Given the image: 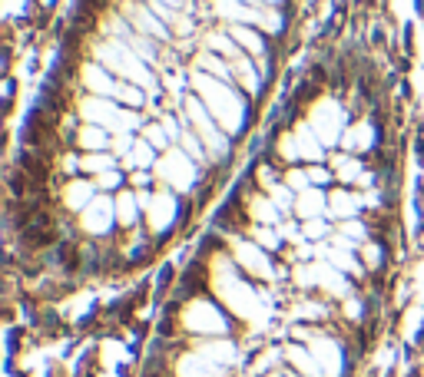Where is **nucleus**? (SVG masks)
<instances>
[{"instance_id": "obj_1", "label": "nucleus", "mask_w": 424, "mask_h": 377, "mask_svg": "<svg viewBox=\"0 0 424 377\" xmlns=\"http://www.w3.org/2000/svg\"><path fill=\"white\" fill-rule=\"evenodd\" d=\"M189 87H193V93L206 103L212 119H216L229 136H239L242 126H246V99H242L239 89L232 87V83H226V80L199 73V70H193Z\"/></svg>"}, {"instance_id": "obj_2", "label": "nucleus", "mask_w": 424, "mask_h": 377, "mask_svg": "<svg viewBox=\"0 0 424 377\" xmlns=\"http://www.w3.org/2000/svg\"><path fill=\"white\" fill-rule=\"evenodd\" d=\"M93 60L103 63L109 73H116L120 80H130V83L143 87L146 93H156V87H159V83H156V73H152V66L146 63V60H143L126 40H113V37H107L103 44L93 47Z\"/></svg>"}, {"instance_id": "obj_3", "label": "nucleus", "mask_w": 424, "mask_h": 377, "mask_svg": "<svg viewBox=\"0 0 424 377\" xmlns=\"http://www.w3.org/2000/svg\"><path fill=\"white\" fill-rule=\"evenodd\" d=\"M76 116L83 119V123H93V126H103V130H109L113 136L116 132H136L146 126L140 116V109H130V106H120L116 99H107V97H93V93H87V97L76 103Z\"/></svg>"}, {"instance_id": "obj_4", "label": "nucleus", "mask_w": 424, "mask_h": 377, "mask_svg": "<svg viewBox=\"0 0 424 377\" xmlns=\"http://www.w3.org/2000/svg\"><path fill=\"white\" fill-rule=\"evenodd\" d=\"M179 116H183V123L189 126V130H196L199 136H202V142H206V152H209V162H212V159H216V162L226 159L229 146H232V136H229V132L219 126L216 119H212L209 106L196 97V93H189V97L183 99Z\"/></svg>"}, {"instance_id": "obj_5", "label": "nucleus", "mask_w": 424, "mask_h": 377, "mask_svg": "<svg viewBox=\"0 0 424 377\" xmlns=\"http://www.w3.org/2000/svg\"><path fill=\"white\" fill-rule=\"evenodd\" d=\"M152 175H156V183L173 189L176 195L189 192V189L199 183V162L193 159L183 146H173V149L159 152V159L152 166Z\"/></svg>"}, {"instance_id": "obj_6", "label": "nucleus", "mask_w": 424, "mask_h": 377, "mask_svg": "<svg viewBox=\"0 0 424 377\" xmlns=\"http://www.w3.org/2000/svg\"><path fill=\"white\" fill-rule=\"evenodd\" d=\"M216 291H219V298H222L232 311L239 314V318H252V314L259 311V298H255V291H252L246 281H239V275H236V261L219 259V265H216Z\"/></svg>"}, {"instance_id": "obj_7", "label": "nucleus", "mask_w": 424, "mask_h": 377, "mask_svg": "<svg viewBox=\"0 0 424 377\" xmlns=\"http://www.w3.org/2000/svg\"><path fill=\"white\" fill-rule=\"evenodd\" d=\"M312 130H315V136L328 146H338L341 142V136H345V130H349V113H345V106L338 103V99H315L312 103V109H308V119H305Z\"/></svg>"}, {"instance_id": "obj_8", "label": "nucleus", "mask_w": 424, "mask_h": 377, "mask_svg": "<svg viewBox=\"0 0 424 377\" xmlns=\"http://www.w3.org/2000/svg\"><path fill=\"white\" fill-rule=\"evenodd\" d=\"M183 328L193 334H202V338H226L229 334V318L222 314L216 302L209 298H193L183 311Z\"/></svg>"}, {"instance_id": "obj_9", "label": "nucleus", "mask_w": 424, "mask_h": 377, "mask_svg": "<svg viewBox=\"0 0 424 377\" xmlns=\"http://www.w3.org/2000/svg\"><path fill=\"white\" fill-rule=\"evenodd\" d=\"M76 222H80V232H83V235L107 238L109 232H113V225H116V195L99 192L97 199L76 216Z\"/></svg>"}, {"instance_id": "obj_10", "label": "nucleus", "mask_w": 424, "mask_h": 377, "mask_svg": "<svg viewBox=\"0 0 424 377\" xmlns=\"http://www.w3.org/2000/svg\"><path fill=\"white\" fill-rule=\"evenodd\" d=\"M298 334L308 338V347H312L322 374L341 377V371H345V354H341V345H338L335 338H328V334H305V331H298Z\"/></svg>"}, {"instance_id": "obj_11", "label": "nucleus", "mask_w": 424, "mask_h": 377, "mask_svg": "<svg viewBox=\"0 0 424 377\" xmlns=\"http://www.w3.org/2000/svg\"><path fill=\"white\" fill-rule=\"evenodd\" d=\"M123 17H126L133 30L143 33V37H152V40H169V37H173V30L152 13L150 4H133V0H126V4H123Z\"/></svg>"}, {"instance_id": "obj_12", "label": "nucleus", "mask_w": 424, "mask_h": 377, "mask_svg": "<svg viewBox=\"0 0 424 377\" xmlns=\"http://www.w3.org/2000/svg\"><path fill=\"white\" fill-rule=\"evenodd\" d=\"M232 261L246 268L249 275L255 278H272V261H269V252L259 245V242H252V238H239L236 245H232Z\"/></svg>"}, {"instance_id": "obj_13", "label": "nucleus", "mask_w": 424, "mask_h": 377, "mask_svg": "<svg viewBox=\"0 0 424 377\" xmlns=\"http://www.w3.org/2000/svg\"><path fill=\"white\" fill-rule=\"evenodd\" d=\"M146 218H150V228L156 232V235L173 225L176 218H179V199H176L173 189H166V185H159V189H156V195H152V205L146 209Z\"/></svg>"}, {"instance_id": "obj_14", "label": "nucleus", "mask_w": 424, "mask_h": 377, "mask_svg": "<svg viewBox=\"0 0 424 377\" xmlns=\"http://www.w3.org/2000/svg\"><path fill=\"white\" fill-rule=\"evenodd\" d=\"M80 83H83V89L93 93V97L113 99V97H116V87H120V76L109 73L107 66L97 63V60H90V63L80 66Z\"/></svg>"}, {"instance_id": "obj_15", "label": "nucleus", "mask_w": 424, "mask_h": 377, "mask_svg": "<svg viewBox=\"0 0 424 377\" xmlns=\"http://www.w3.org/2000/svg\"><path fill=\"white\" fill-rule=\"evenodd\" d=\"M99 195L97 183L90 179V175H70L63 183V192H60V202H63V209H70L73 216H80L83 209H87L93 199Z\"/></svg>"}, {"instance_id": "obj_16", "label": "nucleus", "mask_w": 424, "mask_h": 377, "mask_svg": "<svg viewBox=\"0 0 424 377\" xmlns=\"http://www.w3.org/2000/svg\"><path fill=\"white\" fill-rule=\"evenodd\" d=\"M229 66H232V83H236L246 97H259L262 70H259V63H255V56L242 54V56H236V60H229Z\"/></svg>"}, {"instance_id": "obj_17", "label": "nucleus", "mask_w": 424, "mask_h": 377, "mask_svg": "<svg viewBox=\"0 0 424 377\" xmlns=\"http://www.w3.org/2000/svg\"><path fill=\"white\" fill-rule=\"evenodd\" d=\"M365 209V195L351 192V189H332L328 192V216L332 222H349V218H358V212Z\"/></svg>"}, {"instance_id": "obj_18", "label": "nucleus", "mask_w": 424, "mask_h": 377, "mask_svg": "<svg viewBox=\"0 0 424 377\" xmlns=\"http://www.w3.org/2000/svg\"><path fill=\"white\" fill-rule=\"evenodd\" d=\"M378 142V132H375V123L368 119H358V123H351L341 142H338V149L341 152H351V156H361V152H368L371 146Z\"/></svg>"}, {"instance_id": "obj_19", "label": "nucleus", "mask_w": 424, "mask_h": 377, "mask_svg": "<svg viewBox=\"0 0 424 377\" xmlns=\"http://www.w3.org/2000/svg\"><path fill=\"white\" fill-rule=\"evenodd\" d=\"M229 367L209 361L202 351H189L176 361V377H226Z\"/></svg>"}, {"instance_id": "obj_20", "label": "nucleus", "mask_w": 424, "mask_h": 377, "mask_svg": "<svg viewBox=\"0 0 424 377\" xmlns=\"http://www.w3.org/2000/svg\"><path fill=\"white\" fill-rule=\"evenodd\" d=\"M325 216H328V192L325 189L312 185V189H305V192L295 195V218L308 222V218H325Z\"/></svg>"}, {"instance_id": "obj_21", "label": "nucleus", "mask_w": 424, "mask_h": 377, "mask_svg": "<svg viewBox=\"0 0 424 377\" xmlns=\"http://www.w3.org/2000/svg\"><path fill=\"white\" fill-rule=\"evenodd\" d=\"M292 132H295V142H298V156H302V162H308V166H322V162L328 159L325 142L318 140L315 130H312L308 123H298Z\"/></svg>"}, {"instance_id": "obj_22", "label": "nucleus", "mask_w": 424, "mask_h": 377, "mask_svg": "<svg viewBox=\"0 0 424 377\" xmlns=\"http://www.w3.org/2000/svg\"><path fill=\"white\" fill-rule=\"evenodd\" d=\"M226 30L232 33V40L239 44L242 54L255 56V60H262V56H265V37H262L259 27H252V23H229Z\"/></svg>"}, {"instance_id": "obj_23", "label": "nucleus", "mask_w": 424, "mask_h": 377, "mask_svg": "<svg viewBox=\"0 0 424 377\" xmlns=\"http://www.w3.org/2000/svg\"><path fill=\"white\" fill-rule=\"evenodd\" d=\"M73 142L80 152H109L113 132L103 130V126H93V123H83V126L73 132Z\"/></svg>"}, {"instance_id": "obj_24", "label": "nucleus", "mask_w": 424, "mask_h": 377, "mask_svg": "<svg viewBox=\"0 0 424 377\" xmlns=\"http://www.w3.org/2000/svg\"><path fill=\"white\" fill-rule=\"evenodd\" d=\"M196 351H202L209 361H216V364H222V367L239 364V357H242V351L236 347V341H229V338H209V341H199Z\"/></svg>"}, {"instance_id": "obj_25", "label": "nucleus", "mask_w": 424, "mask_h": 377, "mask_svg": "<svg viewBox=\"0 0 424 377\" xmlns=\"http://www.w3.org/2000/svg\"><path fill=\"white\" fill-rule=\"evenodd\" d=\"M285 361L295 367V374H302V377H325L308 345H289V347H285Z\"/></svg>"}, {"instance_id": "obj_26", "label": "nucleus", "mask_w": 424, "mask_h": 377, "mask_svg": "<svg viewBox=\"0 0 424 377\" xmlns=\"http://www.w3.org/2000/svg\"><path fill=\"white\" fill-rule=\"evenodd\" d=\"M143 216V205L136 199V189H120L116 192V225L120 228H133Z\"/></svg>"}, {"instance_id": "obj_27", "label": "nucleus", "mask_w": 424, "mask_h": 377, "mask_svg": "<svg viewBox=\"0 0 424 377\" xmlns=\"http://www.w3.org/2000/svg\"><path fill=\"white\" fill-rule=\"evenodd\" d=\"M156 159H159V152L152 149L143 136H136V146H133V152L126 156V159H120V169H123V173H136V169H150V173H152Z\"/></svg>"}, {"instance_id": "obj_28", "label": "nucleus", "mask_w": 424, "mask_h": 377, "mask_svg": "<svg viewBox=\"0 0 424 377\" xmlns=\"http://www.w3.org/2000/svg\"><path fill=\"white\" fill-rule=\"evenodd\" d=\"M332 173H335V183H345V185H355L358 183V175L365 173V166H361V156H351V152H338L332 156Z\"/></svg>"}, {"instance_id": "obj_29", "label": "nucleus", "mask_w": 424, "mask_h": 377, "mask_svg": "<svg viewBox=\"0 0 424 377\" xmlns=\"http://www.w3.org/2000/svg\"><path fill=\"white\" fill-rule=\"evenodd\" d=\"M193 70L232 83V66H229V60H226V56H219V54H212V50H199L196 60H193Z\"/></svg>"}, {"instance_id": "obj_30", "label": "nucleus", "mask_w": 424, "mask_h": 377, "mask_svg": "<svg viewBox=\"0 0 424 377\" xmlns=\"http://www.w3.org/2000/svg\"><path fill=\"white\" fill-rule=\"evenodd\" d=\"M249 212L252 218H255V225H272L279 228L282 225V209L272 202V195H255V199H249Z\"/></svg>"}, {"instance_id": "obj_31", "label": "nucleus", "mask_w": 424, "mask_h": 377, "mask_svg": "<svg viewBox=\"0 0 424 377\" xmlns=\"http://www.w3.org/2000/svg\"><path fill=\"white\" fill-rule=\"evenodd\" d=\"M113 169H120V159H116L113 152H83V156H80V175L97 179V175L113 173Z\"/></svg>"}, {"instance_id": "obj_32", "label": "nucleus", "mask_w": 424, "mask_h": 377, "mask_svg": "<svg viewBox=\"0 0 424 377\" xmlns=\"http://www.w3.org/2000/svg\"><path fill=\"white\" fill-rule=\"evenodd\" d=\"M202 44H206V50H212V54L226 56V60H236V56H242L239 44L232 40V33L229 30H209L206 37H202Z\"/></svg>"}, {"instance_id": "obj_33", "label": "nucleus", "mask_w": 424, "mask_h": 377, "mask_svg": "<svg viewBox=\"0 0 424 377\" xmlns=\"http://www.w3.org/2000/svg\"><path fill=\"white\" fill-rule=\"evenodd\" d=\"M116 103L120 106H130V109H143L146 103H150V93L143 87H136V83H130V80H120V87H116Z\"/></svg>"}, {"instance_id": "obj_34", "label": "nucleus", "mask_w": 424, "mask_h": 377, "mask_svg": "<svg viewBox=\"0 0 424 377\" xmlns=\"http://www.w3.org/2000/svg\"><path fill=\"white\" fill-rule=\"evenodd\" d=\"M140 136L146 142H150L156 152H166V149H173V140H169V132H166V126H163V119H150L146 126L140 130Z\"/></svg>"}, {"instance_id": "obj_35", "label": "nucleus", "mask_w": 424, "mask_h": 377, "mask_svg": "<svg viewBox=\"0 0 424 377\" xmlns=\"http://www.w3.org/2000/svg\"><path fill=\"white\" fill-rule=\"evenodd\" d=\"M126 44H130L133 50H136V54H140L150 66L159 63V40H152V37H143V33H133Z\"/></svg>"}, {"instance_id": "obj_36", "label": "nucleus", "mask_w": 424, "mask_h": 377, "mask_svg": "<svg viewBox=\"0 0 424 377\" xmlns=\"http://www.w3.org/2000/svg\"><path fill=\"white\" fill-rule=\"evenodd\" d=\"M335 235H341L345 242H351V245H365L368 242V228H365V222L361 218H349V222H338V232Z\"/></svg>"}, {"instance_id": "obj_37", "label": "nucleus", "mask_w": 424, "mask_h": 377, "mask_svg": "<svg viewBox=\"0 0 424 377\" xmlns=\"http://www.w3.org/2000/svg\"><path fill=\"white\" fill-rule=\"evenodd\" d=\"M275 156L282 162H289V166H295V162H302V156H298V142H295V132L285 130L279 140H275Z\"/></svg>"}, {"instance_id": "obj_38", "label": "nucleus", "mask_w": 424, "mask_h": 377, "mask_svg": "<svg viewBox=\"0 0 424 377\" xmlns=\"http://www.w3.org/2000/svg\"><path fill=\"white\" fill-rule=\"evenodd\" d=\"M179 146H183V149L189 152V156H193V159H196L199 166H202V162H209L206 142H202V136H199L196 130H189V126H186V132H183V140H179Z\"/></svg>"}, {"instance_id": "obj_39", "label": "nucleus", "mask_w": 424, "mask_h": 377, "mask_svg": "<svg viewBox=\"0 0 424 377\" xmlns=\"http://www.w3.org/2000/svg\"><path fill=\"white\" fill-rule=\"evenodd\" d=\"M259 30H265L269 37L272 33H282L285 20H282V11L279 7H265V4H259V23H255Z\"/></svg>"}, {"instance_id": "obj_40", "label": "nucleus", "mask_w": 424, "mask_h": 377, "mask_svg": "<svg viewBox=\"0 0 424 377\" xmlns=\"http://www.w3.org/2000/svg\"><path fill=\"white\" fill-rule=\"evenodd\" d=\"M302 235L318 245V242H328L335 232H332V225H328V218H308V222H302Z\"/></svg>"}, {"instance_id": "obj_41", "label": "nucleus", "mask_w": 424, "mask_h": 377, "mask_svg": "<svg viewBox=\"0 0 424 377\" xmlns=\"http://www.w3.org/2000/svg\"><path fill=\"white\" fill-rule=\"evenodd\" d=\"M252 242H259L265 252H275V248L282 245L285 238H282V232H279V228H272V225H255V228H252Z\"/></svg>"}, {"instance_id": "obj_42", "label": "nucleus", "mask_w": 424, "mask_h": 377, "mask_svg": "<svg viewBox=\"0 0 424 377\" xmlns=\"http://www.w3.org/2000/svg\"><path fill=\"white\" fill-rule=\"evenodd\" d=\"M265 195H272V202L282 209V216H295V192L285 183H275Z\"/></svg>"}, {"instance_id": "obj_43", "label": "nucleus", "mask_w": 424, "mask_h": 377, "mask_svg": "<svg viewBox=\"0 0 424 377\" xmlns=\"http://www.w3.org/2000/svg\"><path fill=\"white\" fill-rule=\"evenodd\" d=\"M282 183L292 189L295 195L298 192H305V189H312V179H308V169H298V166H292L289 173L282 175Z\"/></svg>"}, {"instance_id": "obj_44", "label": "nucleus", "mask_w": 424, "mask_h": 377, "mask_svg": "<svg viewBox=\"0 0 424 377\" xmlns=\"http://www.w3.org/2000/svg\"><path fill=\"white\" fill-rule=\"evenodd\" d=\"M93 183H97V189H99V192H120V189H123V183H126V175H123V169H113V173H103V175H97Z\"/></svg>"}, {"instance_id": "obj_45", "label": "nucleus", "mask_w": 424, "mask_h": 377, "mask_svg": "<svg viewBox=\"0 0 424 377\" xmlns=\"http://www.w3.org/2000/svg\"><path fill=\"white\" fill-rule=\"evenodd\" d=\"M133 146H136V136H133V132H116L113 142H109V152H113L116 159H126L133 152Z\"/></svg>"}, {"instance_id": "obj_46", "label": "nucleus", "mask_w": 424, "mask_h": 377, "mask_svg": "<svg viewBox=\"0 0 424 377\" xmlns=\"http://www.w3.org/2000/svg\"><path fill=\"white\" fill-rule=\"evenodd\" d=\"M305 169H308V179H312V185H318V189H325L328 183H335L332 166H305Z\"/></svg>"}, {"instance_id": "obj_47", "label": "nucleus", "mask_w": 424, "mask_h": 377, "mask_svg": "<svg viewBox=\"0 0 424 377\" xmlns=\"http://www.w3.org/2000/svg\"><path fill=\"white\" fill-rule=\"evenodd\" d=\"M361 261H365L371 271L381 268V245L378 242H365V245H361Z\"/></svg>"}, {"instance_id": "obj_48", "label": "nucleus", "mask_w": 424, "mask_h": 377, "mask_svg": "<svg viewBox=\"0 0 424 377\" xmlns=\"http://www.w3.org/2000/svg\"><path fill=\"white\" fill-rule=\"evenodd\" d=\"M126 183H130V189H146L150 183H156V175L150 169H136V173L126 175Z\"/></svg>"}, {"instance_id": "obj_49", "label": "nucleus", "mask_w": 424, "mask_h": 377, "mask_svg": "<svg viewBox=\"0 0 424 377\" xmlns=\"http://www.w3.org/2000/svg\"><path fill=\"white\" fill-rule=\"evenodd\" d=\"M355 185H358V189H371V185H375V173H361Z\"/></svg>"}, {"instance_id": "obj_50", "label": "nucleus", "mask_w": 424, "mask_h": 377, "mask_svg": "<svg viewBox=\"0 0 424 377\" xmlns=\"http://www.w3.org/2000/svg\"><path fill=\"white\" fill-rule=\"evenodd\" d=\"M163 4H169V7H176V11H189V0H163Z\"/></svg>"}, {"instance_id": "obj_51", "label": "nucleus", "mask_w": 424, "mask_h": 377, "mask_svg": "<svg viewBox=\"0 0 424 377\" xmlns=\"http://www.w3.org/2000/svg\"><path fill=\"white\" fill-rule=\"evenodd\" d=\"M262 4H265V7H279L282 0H262Z\"/></svg>"}, {"instance_id": "obj_52", "label": "nucleus", "mask_w": 424, "mask_h": 377, "mask_svg": "<svg viewBox=\"0 0 424 377\" xmlns=\"http://www.w3.org/2000/svg\"><path fill=\"white\" fill-rule=\"evenodd\" d=\"M289 377H302V374H289Z\"/></svg>"}]
</instances>
